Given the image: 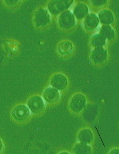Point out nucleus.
<instances>
[{"instance_id": "0eeeda50", "label": "nucleus", "mask_w": 119, "mask_h": 154, "mask_svg": "<svg viewBox=\"0 0 119 154\" xmlns=\"http://www.w3.org/2000/svg\"><path fill=\"white\" fill-rule=\"evenodd\" d=\"M75 154H91V148L90 146L82 143H77L73 148Z\"/></svg>"}, {"instance_id": "9d476101", "label": "nucleus", "mask_w": 119, "mask_h": 154, "mask_svg": "<svg viewBox=\"0 0 119 154\" xmlns=\"http://www.w3.org/2000/svg\"><path fill=\"white\" fill-rule=\"evenodd\" d=\"M58 154H69V153L68 152H61L59 153Z\"/></svg>"}, {"instance_id": "6e6552de", "label": "nucleus", "mask_w": 119, "mask_h": 154, "mask_svg": "<svg viewBox=\"0 0 119 154\" xmlns=\"http://www.w3.org/2000/svg\"><path fill=\"white\" fill-rule=\"evenodd\" d=\"M109 154H119V149H114L111 151Z\"/></svg>"}, {"instance_id": "20e7f679", "label": "nucleus", "mask_w": 119, "mask_h": 154, "mask_svg": "<svg viewBox=\"0 0 119 154\" xmlns=\"http://www.w3.org/2000/svg\"><path fill=\"white\" fill-rule=\"evenodd\" d=\"M50 84L53 88L57 90H63L65 88L67 85V80L64 75L56 74L51 78Z\"/></svg>"}, {"instance_id": "423d86ee", "label": "nucleus", "mask_w": 119, "mask_h": 154, "mask_svg": "<svg viewBox=\"0 0 119 154\" xmlns=\"http://www.w3.org/2000/svg\"><path fill=\"white\" fill-rule=\"evenodd\" d=\"M93 139V134L91 129L87 128H84L79 132L78 139L80 143L88 144L92 141Z\"/></svg>"}, {"instance_id": "f257e3e1", "label": "nucleus", "mask_w": 119, "mask_h": 154, "mask_svg": "<svg viewBox=\"0 0 119 154\" xmlns=\"http://www.w3.org/2000/svg\"><path fill=\"white\" fill-rule=\"evenodd\" d=\"M30 110L28 106L20 105L15 106L12 111V115L15 120L24 121L28 119L30 116Z\"/></svg>"}, {"instance_id": "1a4fd4ad", "label": "nucleus", "mask_w": 119, "mask_h": 154, "mask_svg": "<svg viewBox=\"0 0 119 154\" xmlns=\"http://www.w3.org/2000/svg\"><path fill=\"white\" fill-rule=\"evenodd\" d=\"M4 144L2 141L0 139V153L1 152L3 149Z\"/></svg>"}, {"instance_id": "39448f33", "label": "nucleus", "mask_w": 119, "mask_h": 154, "mask_svg": "<svg viewBox=\"0 0 119 154\" xmlns=\"http://www.w3.org/2000/svg\"><path fill=\"white\" fill-rule=\"evenodd\" d=\"M43 98L46 102L53 103L59 99V93L58 90L53 87H48L44 91Z\"/></svg>"}, {"instance_id": "f03ea898", "label": "nucleus", "mask_w": 119, "mask_h": 154, "mask_svg": "<svg viewBox=\"0 0 119 154\" xmlns=\"http://www.w3.org/2000/svg\"><path fill=\"white\" fill-rule=\"evenodd\" d=\"M44 100L41 97L38 96L32 97L28 102V106L30 110L33 114L40 113L45 107Z\"/></svg>"}, {"instance_id": "7ed1b4c3", "label": "nucleus", "mask_w": 119, "mask_h": 154, "mask_svg": "<svg viewBox=\"0 0 119 154\" xmlns=\"http://www.w3.org/2000/svg\"><path fill=\"white\" fill-rule=\"evenodd\" d=\"M86 103V100L84 96L78 94L72 98L69 106L72 111L75 113H79L84 108Z\"/></svg>"}]
</instances>
